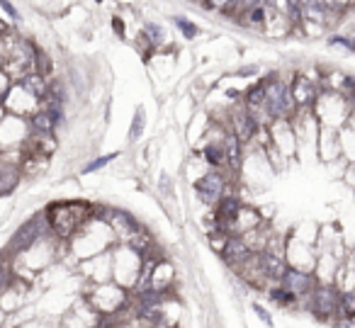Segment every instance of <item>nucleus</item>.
<instances>
[{"instance_id": "7", "label": "nucleus", "mask_w": 355, "mask_h": 328, "mask_svg": "<svg viewBox=\"0 0 355 328\" xmlns=\"http://www.w3.org/2000/svg\"><path fill=\"white\" fill-rule=\"evenodd\" d=\"M314 114L319 117L321 127H345L348 122V114H350V103L345 95L336 93V90H321L319 98L314 100L311 105Z\"/></svg>"}, {"instance_id": "36", "label": "nucleus", "mask_w": 355, "mask_h": 328, "mask_svg": "<svg viewBox=\"0 0 355 328\" xmlns=\"http://www.w3.org/2000/svg\"><path fill=\"white\" fill-rule=\"evenodd\" d=\"M6 117V107H3V103H0V119Z\"/></svg>"}, {"instance_id": "32", "label": "nucleus", "mask_w": 355, "mask_h": 328, "mask_svg": "<svg viewBox=\"0 0 355 328\" xmlns=\"http://www.w3.org/2000/svg\"><path fill=\"white\" fill-rule=\"evenodd\" d=\"M10 85H12V78L6 74V71L0 69V103H3V98L8 95V90H10Z\"/></svg>"}, {"instance_id": "1", "label": "nucleus", "mask_w": 355, "mask_h": 328, "mask_svg": "<svg viewBox=\"0 0 355 328\" xmlns=\"http://www.w3.org/2000/svg\"><path fill=\"white\" fill-rule=\"evenodd\" d=\"M44 214H46V221H49L51 236L59 239L61 243L69 245V241L73 239L76 231L88 219H93V202H85V200L51 202L44 209Z\"/></svg>"}, {"instance_id": "27", "label": "nucleus", "mask_w": 355, "mask_h": 328, "mask_svg": "<svg viewBox=\"0 0 355 328\" xmlns=\"http://www.w3.org/2000/svg\"><path fill=\"white\" fill-rule=\"evenodd\" d=\"M119 153H107V156H95L93 161H88L83 168H80V175H90V173H98V171H103L105 166H110V163L117 158Z\"/></svg>"}, {"instance_id": "4", "label": "nucleus", "mask_w": 355, "mask_h": 328, "mask_svg": "<svg viewBox=\"0 0 355 328\" xmlns=\"http://www.w3.org/2000/svg\"><path fill=\"white\" fill-rule=\"evenodd\" d=\"M88 304L100 313L103 318H117L122 311H127L129 302H132V292L117 284L114 279L100 284H90L83 292Z\"/></svg>"}, {"instance_id": "8", "label": "nucleus", "mask_w": 355, "mask_h": 328, "mask_svg": "<svg viewBox=\"0 0 355 328\" xmlns=\"http://www.w3.org/2000/svg\"><path fill=\"white\" fill-rule=\"evenodd\" d=\"M236 180H239V178H234L232 173L209 168V171H205L202 175L193 182L195 197H198V200L202 202L207 209H212V207L224 197V192L229 190V185H232V182H236Z\"/></svg>"}, {"instance_id": "5", "label": "nucleus", "mask_w": 355, "mask_h": 328, "mask_svg": "<svg viewBox=\"0 0 355 328\" xmlns=\"http://www.w3.org/2000/svg\"><path fill=\"white\" fill-rule=\"evenodd\" d=\"M144 268V253H139L134 245L117 243L112 248V279L122 284L124 289H137L139 279H141Z\"/></svg>"}, {"instance_id": "24", "label": "nucleus", "mask_w": 355, "mask_h": 328, "mask_svg": "<svg viewBox=\"0 0 355 328\" xmlns=\"http://www.w3.org/2000/svg\"><path fill=\"white\" fill-rule=\"evenodd\" d=\"M144 129H146V107L139 105V107L134 110L132 124H129V144H137L139 139L144 137Z\"/></svg>"}, {"instance_id": "15", "label": "nucleus", "mask_w": 355, "mask_h": 328, "mask_svg": "<svg viewBox=\"0 0 355 328\" xmlns=\"http://www.w3.org/2000/svg\"><path fill=\"white\" fill-rule=\"evenodd\" d=\"M178 282V273H175V265L171 263L168 258H158L156 263L151 265V273H148V282L144 287H151L156 292L163 294H171L175 289Z\"/></svg>"}, {"instance_id": "17", "label": "nucleus", "mask_w": 355, "mask_h": 328, "mask_svg": "<svg viewBox=\"0 0 355 328\" xmlns=\"http://www.w3.org/2000/svg\"><path fill=\"white\" fill-rule=\"evenodd\" d=\"M251 255H253L251 245H248L246 239H243V236L239 234V236H229L227 245H224V250L219 253V258H222L224 263H227L232 270H236L239 265H241L246 258H251Z\"/></svg>"}, {"instance_id": "35", "label": "nucleus", "mask_w": 355, "mask_h": 328, "mask_svg": "<svg viewBox=\"0 0 355 328\" xmlns=\"http://www.w3.org/2000/svg\"><path fill=\"white\" fill-rule=\"evenodd\" d=\"M6 323H8V311L0 309V328H6Z\"/></svg>"}, {"instance_id": "12", "label": "nucleus", "mask_w": 355, "mask_h": 328, "mask_svg": "<svg viewBox=\"0 0 355 328\" xmlns=\"http://www.w3.org/2000/svg\"><path fill=\"white\" fill-rule=\"evenodd\" d=\"M3 107H6V112L30 119L32 114L42 107V100L37 98V95H32L30 90L22 88L20 83H12L10 90H8V95L3 98Z\"/></svg>"}, {"instance_id": "2", "label": "nucleus", "mask_w": 355, "mask_h": 328, "mask_svg": "<svg viewBox=\"0 0 355 328\" xmlns=\"http://www.w3.org/2000/svg\"><path fill=\"white\" fill-rule=\"evenodd\" d=\"M114 245H117V236L112 234L110 224L105 219L93 216V219L85 221L73 234V239L69 241V253L80 263V260L105 253V250L114 248Z\"/></svg>"}, {"instance_id": "39", "label": "nucleus", "mask_w": 355, "mask_h": 328, "mask_svg": "<svg viewBox=\"0 0 355 328\" xmlns=\"http://www.w3.org/2000/svg\"><path fill=\"white\" fill-rule=\"evenodd\" d=\"M95 3H100V6H103V3H105V0H95Z\"/></svg>"}, {"instance_id": "13", "label": "nucleus", "mask_w": 355, "mask_h": 328, "mask_svg": "<svg viewBox=\"0 0 355 328\" xmlns=\"http://www.w3.org/2000/svg\"><path fill=\"white\" fill-rule=\"evenodd\" d=\"M316 258H319V250H316L314 243H306V241L297 239V236H287L285 260L290 268H300V270L314 273Z\"/></svg>"}, {"instance_id": "22", "label": "nucleus", "mask_w": 355, "mask_h": 328, "mask_svg": "<svg viewBox=\"0 0 355 328\" xmlns=\"http://www.w3.org/2000/svg\"><path fill=\"white\" fill-rule=\"evenodd\" d=\"M139 30H141L144 35L151 40V44L156 46L158 51H163L168 46V30H166V25H161V22H156V20H144Z\"/></svg>"}, {"instance_id": "30", "label": "nucleus", "mask_w": 355, "mask_h": 328, "mask_svg": "<svg viewBox=\"0 0 355 328\" xmlns=\"http://www.w3.org/2000/svg\"><path fill=\"white\" fill-rule=\"evenodd\" d=\"M0 10L6 12V17H8L10 22H17V20H20V10L15 8V3H12V0H0Z\"/></svg>"}, {"instance_id": "25", "label": "nucleus", "mask_w": 355, "mask_h": 328, "mask_svg": "<svg viewBox=\"0 0 355 328\" xmlns=\"http://www.w3.org/2000/svg\"><path fill=\"white\" fill-rule=\"evenodd\" d=\"M326 46L340 49V51H345V54H353V37L345 35V32H340V30H334L326 35Z\"/></svg>"}, {"instance_id": "14", "label": "nucleus", "mask_w": 355, "mask_h": 328, "mask_svg": "<svg viewBox=\"0 0 355 328\" xmlns=\"http://www.w3.org/2000/svg\"><path fill=\"white\" fill-rule=\"evenodd\" d=\"M280 287H285L290 294H295L302 304V299L309 297L311 289L316 287V277H314V273H309V270L290 268V265H287L285 275H282V279H280Z\"/></svg>"}, {"instance_id": "34", "label": "nucleus", "mask_w": 355, "mask_h": 328, "mask_svg": "<svg viewBox=\"0 0 355 328\" xmlns=\"http://www.w3.org/2000/svg\"><path fill=\"white\" fill-rule=\"evenodd\" d=\"M343 182L355 190V163H348V168H345V173H343Z\"/></svg>"}, {"instance_id": "9", "label": "nucleus", "mask_w": 355, "mask_h": 328, "mask_svg": "<svg viewBox=\"0 0 355 328\" xmlns=\"http://www.w3.org/2000/svg\"><path fill=\"white\" fill-rule=\"evenodd\" d=\"M51 236L49 229V221H46V214L40 212V214H32L30 219H25L17 231L12 234L10 243H8V255H17V253H25L27 248H32L35 243H40L42 239Z\"/></svg>"}, {"instance_id": "18", "label": "nucleus", "mask_w": 355, "mask_h": 328, "mask_svg": "<svg viewBox=\"0 0 355 328\" xmlns=\"http://www.w3.org/2000/svg\"><path fill=\"white\" fill-rule=\"evenodd\" d=\"M22 185V171L20 163L6 161L0 156V197H8Z\"/></svg>"}, {"instance_id": "21", "label": "nucleus", "mask_w": 355, "mask_h": 328, "mask_svg": "<svg viewBox=\"0 0 355 328\" xmlns=\"http://www.w3.org/2000/svg\"><path fill=\"white\" fill-rule=\"evenodd\" d=\"M49 80L51 78H46V76H42L40 71H27L25 76H22L20 80H15V83H20L25 90H30L32 95H37V98H44V93L49 90Z\"/></svg>"}, {"instance_id": "16", "label": "nucleus", "mask_w": 355, "mask_h": 328, "mask_svg": "<svg viewBox=\"0 0 355 328\" xmlns=\"http://www.w3.org/2000/svg\"><path fill=\"white\" fill-rule=\"evenodd\" d=\"M316 156H319V161L326 163V166L338 161V158H343V151H340V129L321 127L319 141H316Z\"/></svg>"}, {"instance_id": "38", "label": "nucleus", "mask_w": 355, "mask_h": 328, "mask_svg": "<svg viewBox=\"0 0 355 328\" xmlns=\"http://www.w3.org/2000/svg\"><path fill=\"white\" fill-rule=\"evenodd\" d=\"M188 3H193V6H200V3H202V0H188Z\"/></svg>"}, {"instance_id": "20", "label": "nucleus", "mask_w": 355, "mask_h": 328, "mask_svg": "<svg viewBox=\"0 0 355 328\" xmlns=\"http://www.w3.org/2000/svg\"><path fill=\"white\" fill-rule=\"evenodd\" d=\"M234 221H236V231H239V234H246V231H253V229H258V226L266 224L261 209H258V207L246 205V202H243L241 209L236 212V219H234Z\"/></svg>"}, {"instance_id": "11", "label": "nucleus", "mask_w": 355, "mask_h": 328, "mask_svg": "<svg viewBox=\"0 0 355 328\" xmlns=\"http://www.w3.org/2000/svg\"><path fill=\"white\" fill-rule=\"evenodd\" d=\"M268 137H270V146L280 153L282 158L292 161V156H297V137L292 119H275L268 124Z\"/></svg>"}, {"instance_id": "33", "label": "nucleus", "mask_w": 355, "mask_h": 328, "mask_svg": "<svg viewBox=\"0 0 355 328\" xmlns=\"http://www.w3.org/2000/svg\"><path fill=\"white\" fill-rule=\"evenodd\" d=\"M253 311L258 313V318H261V321L266 323V326H275V321H272V316L268 313V309L263 307V304H256V307H253Z\"/></svg>"}, {"instance_id": "40", "label": "nucleus", "mask_w": 355, "mask_h": 328, "mask_svg": "<svg viewBox=\"0 0 355 328\" xmlns=\"http://www.w3.org/2000/svg\"><path fill=\"white\" fill-rule=\"evenodd\" d=\"M0 64H3V59H0Z\"/></svg>"}, {"instance_id": "26", "label": "nucleus", "mask_w": 355, "mask_h": 328, "mask_svg": "<svg viewBox=\"0 0 355 328\" xmlns=\"http://www.w3.org/2000/svg\"><path fill=\"white\" fill-rule=\"evenodd\" d=\"M340 151L348 163H355V129L340 127Z\"/></svg>"}, {"instance_id": "29", "label": "nucleus", "mask_w": 355, "mask_h": 328, "mask_svg": "<svg viewBox=\"0 0 355 328\" xmlns=\"http://www.w3.org/2000/svg\"><path fill=\"white\" fill-rule=\"evenodd\" d=\"M110 30H112V35L117 37V40H127V20H124L119 12L110 17Z\"/></svg>"}, {"instance_id": "28", "label": "nucleus", "mask_w": 355, "mask_h": 328, "mask_svg": "<svg viewBox=\"0 0 355 328\" xmlns=\"http://www.w3.org/2000/svg\"><path fill=\"white\" fill-rule=\"evenodd\" d=\"M261 76V66L258 64H243V66H236L234 71V78H243V80H256Z\"/></svg>"}, {"instance_id": "37", "label": "nucleus", "mask_w": 355, "mask_h": 328, "mask_svg": "<svg viewBox=\"0 0 355 328\" xmlns=\"http://www.w3.org/2000/svg\"><path fill=\"white\" fill-rule=\"evenodd\" d=\"M350 37H353V54H355V32H350Z\"/></svg>"}, {"instance_id": "19", "label": "nucleus", "mask_w": 355, "mask_h": 328, "mask_svg": "<svg viewBox=\"0 0 355 328\" xmlns=\"http://www.w3.org/2000/svg\"><path fill=\"white\" fill-rule=\"evenodd\" d=\"M51 158L42 156V153H32V151H22V161H20V171L22 178H40L49 171Z\"/></svg>"}, {"instance_id": "31", "label": "nucleus", "mask_w": 355, "mask_h": 328, "mask_svg": "<svg viewBox=\"0 0 355 328\" xmlns=\"http://www.w3.org/2000/svg\"><path fill=\"white\" fill-rule=\"evenodd\" d=\"M326 6H331V8H336V10H340V12H353L355 10V0H324Z\"/></svg>"}, {"instance_id": "23", "label": "nucleus", "mask_w": 355, "mask_h": 328, "mask_svg": "<svg viewBox=\"0 0 355 328\" xmlns=\"http://www.w3.org/2000/svg\"><path fill=\"white\" fill-rule=\"evenodd\" d=\"M171 25L175 27V32L180 37H183L185 42H195L200 37V27L198 22H193L188 15H180V12H175V15L171 17Z\"/></svg>"}, {"instance_id": "6", "label": "nucleus", "mask_w": 355, "mask_h": 328, "mask_svg": "<svg viewBox=\"0 0 355 328\" xmlns=\"http://www.w3.org/2000/svg\"><path fill=\"white\" fill-rule=\"evenodd\" d=\"M300 307H304L306 311L314 313L319 321L336 323V318L340 316V289L336 284H319L311 289L309 297L302 299Z\"/></svg>"}, {"instance_id": "3", "label": "nucleus", "mask_w": 355, "mask_h": 328, "mask_svg": "<svg viewBox=\"0 0 355 328\" xmlns=\"http://www.w3.org/2000/svg\"><path fill=\"white\" fill-rule=\"evenodd\" d=\"M295 76L292 74H282V71H268L263 76V83H266V110L270 122L275 119H292L297 112V103L295 95H292V85L290 78Z\"/></svg>"}, {"instance_id": "10", "label": "nucleus", "mask_w": 355, "mask_h": 328, "mask_svg": "<svg viewBox=\"0 0 355 328\" xmlns=\"http://www.w3.org/2000/svg\"><path fill=\"white\" fill-rule=\"evenodd\" d=\"M30 137H32V127L27 117H17V114L6 112V117L0 119V151L22 148Z\"/></svg>"}]
</instances>
